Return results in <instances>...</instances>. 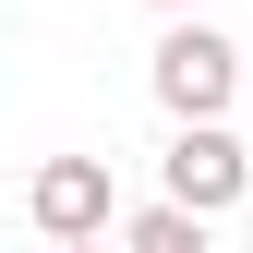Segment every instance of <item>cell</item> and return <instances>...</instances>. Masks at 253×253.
<instances>
[{
  "mask_svg": "<svg viewBox=\"0 0 253 253\" xmlns=\"http://www.w3.org/2000/svg\"><path fill=\"white\" fill-rule=\"evenodd\" d=\"M145 84H157V109H169V121H217V109H229V84H241V48L217 37V24H169L157 60H145Z\"/></svg>",
  "mask_w": 253,
  "mask_h": 253,
  "instance_id": "1",
  "label": "cell"
},
{
  "mask_svg": "<svg viewBox=\"0 0 253 253\" xmlns=\"http://www.w3.org/2000/svg\"><path fill=\"white\" fill-rule=\"evenodd\" d=\"M24 217H37L48 241H97V229H121V181H109V157H48V169L24 181Z\"/></svg>",
  "mask_w": 253,
  "mask_h": 253,
  "instance_id": "2",
  "label": "cell"
},
{
  "mask_svg": "<svg viewBox=\"0 0 253 253\" xmlns=\"http://www.w3.org/2000/svg\"><path fill=\"white\" fill-rule=\"evenodd\" d=\"M169 193L205 205V217H229V205L253 193V157H241L229 121H181V145H169Z\"/></svg>",
  "mask_w": 253,
  "mask_h": 253,
  "instance_id": "3",
  "label": "cell"
},
{
  "mask_svg": "<svg viewBox=\"0 0 253 253\" xmlns=\"http://www.w3.org/2000/svg\"><path fill=\"white\" fill-rule=\"evenodd\" d=\"M205 229H217V217H205V205H181V193L121 217V241H133V253H205Z\"/></svg>",
  "mask_w": 253,
  "mask_h": 253,
  "instance_id": "4",
  "label": "cell"
},
{
  "mask_svg": "<svg viewBox=\"0 0 253 253\" xmlns=\"http://www.w3.org/2000/svg\"><path fill=\"white\" fill-rule=\"evenodd\" d=\"M157 12H193V0H157Z\"/></svg>",
  "mask_w": 253,
  "mask_h": 253,
  "instance_id": "5",
  "label": "cell"
}]
</instances>
